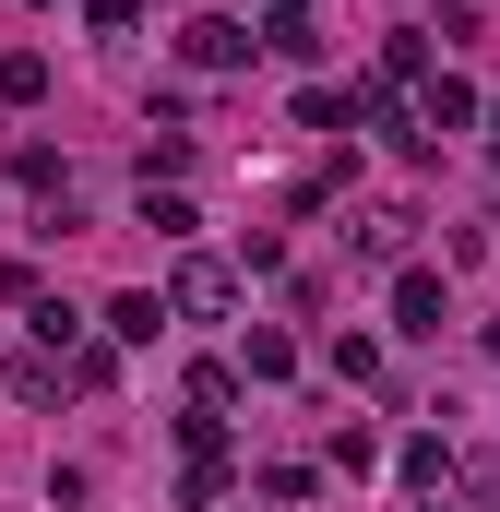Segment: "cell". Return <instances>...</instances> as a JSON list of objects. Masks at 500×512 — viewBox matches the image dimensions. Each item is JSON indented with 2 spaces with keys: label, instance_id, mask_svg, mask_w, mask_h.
Instances as JSON below:
<instances>
[{
  "label": "cell",
  "instance_id": "cell-1",
  "mask_svg": "<svg viewBox=\"0 0 500 512\" xmlns=\"http://www.w3.org/2000/svg\"><path fill=\"white\" fill-rule=\"evenodd\" d=\"M250 48H262V36H250V24H227V12H203V24L179 36V60H191V72H239Z\"/></svg>",
  "mask_w": 500,
  "mask_h": 512
},
{
  "label": "cell",
  "instance_id": "cell-2",
  "mask_svg": "<svg viewBox=\"0 0 500 512\" xmlns=\"http://www.w3.org/2000/svg\"><path fill=\"white\" fill-rule=\"evenodd\" d=\"M393 334H441V274H429V262L393 274Z\"/></svg>",
  "mask_w": 500,
  "mask_h": 512
},
{
  "label": "cell",
  "instance_id": "cell-3",
  "mask_svg": "<svg viewBox=\"0 0 500 512\" xmlns=\"http://www.w3.org/2000/svg\"><path fill=\"white\" fill-rule=\"evenodd\" d=\"M167 310H191V322H215V310H227V262H179V286H167Z\"/></svg>",
  "mask_w": 500,
  "mask_h": 512
},
{
  "label": "cell",
  "instance_id": "cell-4",
  "mask_svg": "<svg viewBox=\"0 0 500 512\" xmlns=\"http://www.w3.org/2000/svg\"><path fill=\"white\" fill-rule=\"evenodd\" d=\"M417 120H429V131H465V120H477V84H453V72H441V84H429V108H417Z\"/></svg>",
  "mask_w": 500,
  "mask_h": 512
},
{
  "label": "cell",
  "instance_id": "cell-5",
  "mask_svg": "<svg viewBox=\"0 0 500 512\" xmlns=\"http://www.w3.org/2000/svg\"><path fill=\"white\" fill-rule=\"evenodd\" d=\"M0 96H12V108H36V96H48V60H36V48H12V60H0Z\"/></svg>",
  "mask_w": 500,
  "mask_h": 512
},
{
  "label": "cell",
  "instance_id": "cell-6",
  "mask_svg": "<svg viewBox=\"0 0 500 512\" xmlns=\"http://www.w3.org/2000/svg\"><path fill=\"white\" fill-rule=\"evenodd\" d=\"M358 120V96H334V84H310V96H298V131H346Z\"/></svg>",
  "mask_w": 500,
  "mask_h": 512
},
{
  "label": "cell",
  "instance_id": "cell-7",
  "mask_svg": "<svg viewBox=\"0 0 500 512\" xmlns=\"http://www.w3.org/2000/svg\"><path fill=\"white\" fill-rule=\"evenodd\" d=\"M155 322H167L155 298H108V334H120V346H155Z\"/></svg>",
  "mask_w": 500,
  "mask_h": 512
},
{
  "label": "cell",
  "instance_id": "cell-8",
  "mask_svg": "<svg viewBox=\"0 0 500 512\" xmlns=\"http://www.w3.org/2000/svg\"><path fill=\"white\" fill-rule=\"evenodd\" d=\"M84 12H96V36H131L143 24V0H84Z\"/></svg>",
  "mask_w": 500,
  "mask_h": 512
}]
</instances>
